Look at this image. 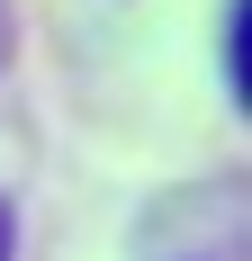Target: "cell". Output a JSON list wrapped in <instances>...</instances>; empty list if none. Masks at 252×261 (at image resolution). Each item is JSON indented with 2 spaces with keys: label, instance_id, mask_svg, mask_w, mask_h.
Returning <instances> with one entry per match:
<instances>
[{
  "label": "cell",
  "instance_id": "6da1fadb",
  "mask_svg": "<svg viewBox=\"0 0 252 261\" xmlns=\"http://www.w3.org/2000/svg\"><path fill=\"white\" fill-rule=\"evenodd\" d=\"M18 252V216H9V198H0V261Z\"/></svg>",
  "mask_w": 252,
  "mask_h": 261
}]
</instances>
